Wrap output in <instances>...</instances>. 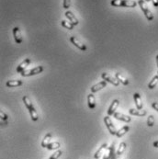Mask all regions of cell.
<instances>
[{
    "instance_id": "ba28073f",
    "label": "cell",
    "mask_w": 158,
    "mask_h": 159,
    "mask_svg": "<svg viewBox=\"0 0 158 159\" xmlns=\"http://www.w3.org/2000/svg\"><path fill=\"white\" fill-rule=\"evenodd\" d=\"M13 36H14V40L16 41V43H19L20 44L22 41H23V38H22V35H21V31L19 30V27H15L13 29Z\"/></svg>"
},
{
    "instance_id": "f546056e",
    "label": "cell",
    "mask_w": 158,
    "mask_h": 159,
    "mask_svg": "<svg viewBox=\"0 0 158 159\" xmlns=\"http://www.w3.org/2000/svg\"><path fill=\"white\" fill-rule=\"evenodd\" d=\"M0 116H1V120H3V121H8V115L4 112V111H1V112H0Z\"/></svg>"
},
{
    "instance_id": "e0dca14e",
    "label": "cell",
    "mask_w": 158,
    "mask_h": 159,
    "mask_svg": "<svg viewBox=\"0 0 158 159\" xmlns=\"http://www.w3.org/2000/svg\"><path fill=\"white\" fill-rule=\"evenodd\" d=\"M133 98H134V101H135L136 108L138 110H142V102L141 95L139 93H135L133 95Z\"/></svg>"
},
{
    "instance_id": "8fae6325",
    "label": "cell",
    "mask_w": 158,
    "mask_h": 159,
    "mask_svg": "<svg viewBox=\"0 0 158 159\" xmlns=\"http://www.w3.org/2000/svg\"><path fill=\"white\" fill-rule=\"evenodd\" d=\"M30 62H31V60H30V58H27V59H25L18 67H17V69H16V72L17 73H22L23 71H25V69L27 68V66L30 64Z\"/></svg>"
},
{
    "instance_id": "9c48e42d",
    "label": "cell",
    "mask_w": 158,
    "mask_h": 159,
    "mask_svg": "<svg viewBox=\"0 0 158 159\" xmlns=\"http://www.w3.org/2000/svg\"><path fill=\"white\" fill-rule=\"evenodd\" d=\"M120 105V100L119 99H114L112 102H111V105L110 106V108L108 110V115L109 116H111V115H114L116 110L118 109Z\"/></svg>"
},
{
    "instance_id": "8992f818",
    "label": "cell",
    "mask_w": 158,
    "mask_h": 159,
    "mask_svg": "<svg viewBox=\"0 0 158 159\" xmlns=\"http://www.w3.org/2000/svg\"><path fill=\"white\" fill-rule=\"evenodd\" d=\"M101 77H102L103 80H105V81H107V82L112 84V85L115 86V87H118V86L120 85V81H119L117 78H114V77H112V76H110L109 74H107V73H102V74H101Z\"/></svg>"
},
{
    "instance_id": "d4e9b609",
    "label": "cell",
    "mask_w": 158,
    "mask_h": 159,
    "mask_svg": "<svg viewBox=\"0 0 158 159\" xmlns=\"http://www.w3.org/2000/svg\"><path fill=\"white\" fill-rule=\"evenodd\" d=\"M61 146L60 143L58 142H54V143H50L48 145H47V149L48 150H56V149H59Z\"/></svg>"
},
{
    "instance_id": "7a4b0ae2",
    "label": "cell",
    "mask_w": 158,
    "mask_h": 159,
    "mask_svg": "<svg viewBox=\"0 0 158 159\" xmlns=\"http://www.w3.org/2000/svg\"><path fill=\"white\" fill-rule=\"evenodd\" d=\"M138 2L133 0H111V5L112 7H121V8H135Z\"/></svg>"
},
{
    "instance_id": "7402d4cb",
    "label": "cell",
    "mask_w": 158,
    "mask_h": 159,
    "mask_svg": "<svg viewBox=\"0 0 158 159\" xmlns=\"http://www.w3.org/2000/svg\"><path fill=\"white\" fill-rule=\"evenodd\" d=\"M115 78H117L120 81V83H121L124 86H127L129 84V80L127 78L122 77V76L120 73H115Z\"/></svg>"
},
{
    "instance_id": "1f68e13d",
    "label": "cell",
    "mask_w": 158,
    "mask_h": 159,
    "mask_svg": "<svg viewBox=\"0 0 158 159\" xmlns=\"http://www.w3.org/2000/svg\"><path fill=\"white\" fill-rule=\"evenodd\" d=\"M152 2L154 7H158V0H152Z\"/></svg>"
},
{
    "instance_id": "4dcf8cb0",
    "label": "cell",
    "mask_w": 158,
    "mask_h": 159,
    "mask_svg": "<svg viewBox=\"0 0 158 159\" xmlns=\"http://www.w3.org/2000/svg\"><path fill=\"white\" fill-rule=\"evenodd\" d=\"M152 107H153L156 111H158V103H157V102H153V103H152Z\"/></svg>"
},
{
    "instance_id": "d6986e66",
    "label": "cell",
    "mask_w": 158,
    "mask_h": 159,
    "mask_svg": "<svg viewBox=\"0 0 158 159\" xmlns=\"http://www.w3.org/2000/svg\"><path fill=\"white\" fill-rule=\"evenodd\" d=\"M23 84V81L21 80H9L6 83V86L8 87H20Z\"/></svg>"
},
{
    "instance_id": "277c9868",
    "label": "cell",
    "mask_w": 158,
    "mask_h": 159,
    "mask_svg": "<svg viewBox=\"0 0 158 159\" xmlns=\"http://www.w3.org/2000/svg\"><path fill=\"white\" fill-rule=\"evenodd\" d=\"M43 66L41 65H39L31 70H29V71H23L22 73H20V75L24 77H27V76H36L38 74H40L42 71H43Z\"/></svg>"
},
{
    "instance_id": "484cf974",
    "label": "cell",
    "mask_w": 158,
    "mask_h": 159,
    "mask_svg": "<svg viewBox=\"0 0 158 159\" xmlns=\"http://www.w3.org/2000/svg\"><path fill=\"white\" fill-rule=\"evenodd\" d=\"M61 24H62V26L64 28H66L68 30H73L74 29V26H75L73 23H71L70 21H66V20H62Z\"/></svg>"
},
{
    "instance_id": "30bf717a",
    "label": "cell",
    "mask_w": 158,
    "mask_h": 159,
    "mask_svg": "<svg viewBox=\"0 0 158 159\" xmlns=\"http://www.w3.org/2000/svg\"><path fill=\"white\" fill-rule=\"evenodd\" d=\"M65 17L67 18V19H68V20H69L71 23H73L75 26L78 25L79 21H78V19H76V17L75 16V14H73V12H72V11L67 10V11L65 13Z\"/></svg>"
},
{
    "instance_id": "d590c367",
    "label": "cell",
    "mask_w": 158,
    "mask_h": 159,
    "mask_svg": "<svg viewBox=\"0 0 158 159\" xmlns=\"http://www.w3.org/2000/svg\"><path fill=\"white\" fill-rule=\"evenodd\" d=\"M111 159H115V157H114V156H113V157H112V158H111Z\"/></svg>"
},
{
    "instance_id": "3957f363",
    "label": "cell",
    "mask_w": 158,
    "mask_h": 159,
    "mask_svg": "<svg viewBox=\"0 0 158 159\" xmlns=\"http://www.w3.org/2000/svg\"><path fill=\"white\" fill-rule=\"evenodd\" d=\"M138 5H139V7L141 8L142 11L143 12L145 18H146L149 21H152V20L153 19V13L151 12V10L148 9V7H147V5H146V3H145L144 0H138Z\"/></svg>"
},
{
    "instance_id": "52a82bcc",
    "label": "cell",
    "mask_w": 158,
    "mask_h": 159,
    "mask_svg": "<svg viewBox=\"0 0 158 159\" xmlns=\"http://www.w3.org/2000/svg\"><path fill=\"white\" fill-rule=\"evenodd\" d=\"M70 41H71L75 47H77L79 50H81V51H86V46L84 43H82L75 36H71Z\"/></svg>"
},
{
    "instance_id": "4fadbf2b",
    "label": "cell",
    "mask_w": 158,
    "mask_h": 159,
    "mask_svg": "<svg viewBox=\"0 0 158 159\" xmlns=\"http://www.w3.org/2000/svg\"><path fill=\"white\" fill-rule=\"evenodd\" d=\"M87 105L90 110H94L96 108V98L93 93H90L87 95Z\"/></svg>"
},
{
    "instance_id": "cb8c5ba5",
    "label": "cell",
    "mask_w": 158,
    "mask_h": 159,
    "mask_svg": "<svg viewBox=\"0 0 158 159\" xmlns=\"http://www.w3.org/2000/svg\"><path fill=\"white\" fill-rule=\"evenodd\" d=\"M157 84H158V75L153 76V79L150 81V83L148 84V88L149 89H153V88H154L157 86Z\"/></svg>"
},
{
    "instance_id": "6da1fadb",
    "label": "cell",
    "mask_w": 158,
    "mask_h": 159,
    "mask_svg": "<svg viewBox=\"0 0 158 159\" xmlns=\"http://www.w3.org/2000/svg\"><path fill=\"white\" fill-rule=\"evenodd\" d=\"M22 100H23V103L25 104L26 108L28 109V111H29V112H30V115L31 120H32L33 122H37L38 119H39L38 112H37V111L35 110L34 106H33L32 102L30 101V99L29 98V97H28V96H24L23 98H22Z\"/></svg>"
},
{
    "instance_id": "ac0fdd59",
    "label": "cell",
    "mask_w": 158,
    "mask_h": 159,
    "mask_svg": "<svg viewBox=\"0 0 158 159\" xmlns=\"http://www.w3.org/2000/svg\"><path fill=\"white\" fill-rule=\"evenodd\" d=\"M107 148H108V144H107V143H103V144L97 149V151L95 153V154H94L95 159H99L100 156H101V154H103L104 150H106Z\"/></svg>"
},
{
    "instance_id": "d6a6232c",
    "label": "cell",
    "mask_w": 158,
    "mask_h": 159,
    "mask_svg": "<svg viewBox=\"0 0 158 159\" xmlns=\"http://www.w3.org/2000/svg\"><path fill=\"white\" fill-rule=\"evenodd\" d=\"M153 147H155V148H158V141H155V142H153Z\"/></svg>"
},
{
    "instance_id": "2e32d148",
    "label": "cell",
    "mask_w": 158,
    "mask_h": 159,
    "mask_svg": "<svg viewBox=\"0 0 158 159\" xmlns=\"http://www.w3.org/2000/svg\"><path fill=\"white\" fill-rule=\"evenodd\" d=\"M129 113L133 116H139V117H143L147 114L146 111L143 110H138V109H131L129 110Z\"/></svg>"
},
{
    "instance_id": "7c38bea8",
    "label": "cell",
    "mask_w": 158,
    "mask_h": 159,
    "mask_svg": "<svg viewBox=\"0 0 158 159\" xmlns=\"http://www.w3.org/2000/svg\"><path fill=\"white\" fill-rule=\"evenodd\" d=\"M106 86H107V81L103 80V81H101V82H99V83L94 85V86L91 87V92H92V93H96V92L101 90L102 88H104Z\"/></svg>"
},
{
    "instance_id": "4316f807",
    "label": "cell",
    "mask_w": 158,
    "mask_h": 159,
    "mask_svg": "<svg viewBox=\"0 0 158 159\" xmlns=\"http://www.w3.org/2000/svg\"><path fill=\"white\" fill-rule=\"evenodd\" d=\"M62 154H63V152H62L61 150H58V151H56L54 154H52V155H51L49 159H58V158L62 155Z\"/></svg>"
},
{
    "instance_id": "603a6c76",
    "label": "cell",
    "mask_w": 158,
    "mask_h": 159,
    "mask_svg": "<svg viewBox=\"0 0 158 159\" xmlns=\"http://www.w3.org/2000/svg\"><path fill=\"white\" fill-rule=\"evenodd\" d=\"M126 146H127V143H126L125 142L121 143L120 145H119V148H118V150H117V152H116V154H117L118 156H120L121 154H123V152H124L125 149H126Z\"/></svg>"
},
{
    "instance_id": "836d02e7",
    "label": "cell",
    "mask_w": 158,
    "mask_h": 159,
    "mask_svg": "<svg viewBox=\"0 0 158 159\" xmlns=\"http://www.w3.org/2000/svg\"><path fill=\"white\" fill-rule=\"evenodd\" d=\"M155 59H156V65H157V67H158V55H156Z\"/></svg>"
},
{
    "instance_id": "83f0119b",
    "label": "cell",
    "mask_w": 158,
    "mask_h": 159,
    "mask_svg": "<svg viewBox=\"0 0 158 159\" xmlns=\"http://www.w3.org/2000/svg\"><path fill=\"white\" fill-rule=\"evenodd\" d=\"M153 124H154V117L153 115H150L147 119V125L149 127H152L153 126Z\"/></svg>"
},
{
    "instance_id": "f1b7e54d",
    "label": "cell",
    "mask_w": 158,
    "mask_h": 159,
    "mask_svg": "<svg viewBox=\"0 0 158 159\" xmlns=\"http://www.w3.org/2000/svg\"><path fill=\"white\" fill-rule=\"evenodd\" d=\"M70 4H71V0H64V8L65 9H68L70 8Z\"/></svg>"
},
{
    "instance_id": "5b68a950",
    "label": "cell",
    "mask_w": 158,
    "mask_h": 159,
    "mask_svg": "<svg viewBox=\"0 0 158 159\" xmlns=\"http://www.w3.org/2000/svg\"><path fill=\"white\" fill-rule=\"evenodd\" d=\"M104 122H105V124H106V126H107V128H108L110 133H111V135H116L117 130H116L114 124L112 123V122H111L110 116H106V117L104 118Z\"/></svg>"
},
{
    "instance_id": "5bb4252c",
    "label": "cell",
    "mask_w": 158,
    "mask_h": 159,
    "mask_svg": "<svg viewBox=\"0 0 158 159\" xmlns=\"http://www.w3.org/2000/svg\"><path fill=\"white\" fill-rule=\"evenodd\" d=\"M114 117L115 119L119 120V121H122L124 122H130L132 121V118L130 116H127V115H124L121 112H115L114 113Z\"/></svg>"
},
{
    "instance_id": "ffe728a7",
    "label": "cell",
    "mask_w": 158,
    "mask_h": 159,
    "mask_svg": "<svg viewBox=\"0 0 158 159\" xmlns=\"http://www.w3.org/2000/svg\"><path fill=\"white\" fill-rule=\"evenodd\" d=\"M129 130H130V127H129V126H124V127L121 128L119 131H117L116 136H117L118 138H121V137H122L124 134H126V133L129 132Z\"/></svg>"
},
{
    "instance_id": "9a60e30c",
    "label": "cell",
    "mask_w": 158,
    "mask_h": 159,
    "mask_svg": "<svg viewBox=\"0 0 158 159\" xmlns=\"http://www.w3.org/2000/svg\"><path fill=\"white\" fill-rule=\"evenodd\" d=\"M114 143H112V144L111 146H109L107 148V153L104 154L103 159H111L114 156Z\"/></svg>"
},
{
    "instance_id": "e575fe53",
    "label": "cell",
    "mask_w": 158,
    "mask_h": 159,
    "mask_svg": "<svg viewBox=\"0 0 158 159\" xmlns=\"http://www.w3.org/2000/svg\"><path fill=\"white\" fill-rule=\"evenodd\" d=\"M145 2H150V1H152V0H144Z\"/></svg>"
},
{
    "instance_id": "44dd1931",
    "label": "cell",
    "mask_w": 158,
    "mask_h": 159,
    "mask_svg": "<svg viewBox=\"0 0 158 159\" xmlns=\"http://www.w3.org/2000/svg\"><path fill=\"white\" fill-rule=\"evenodd\" d=\"M51 139V133H47V134L44 136V138H43V140H42V142H41V146H42L43 148H46L47 145L50 143Z\"/></svg>"
}]
</instances>
